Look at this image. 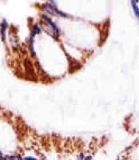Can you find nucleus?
I'll list each match as a JSON object with an SVG mask.
<instances>
[{
  "instance_id": "7ed1b4c3",
  "label": "nucleus",
  "mask_w": 139,
  "mask_h": 160,
  "mask_svg": "<svg viewBox=\"0 0 139 160\" xmlns=\"http://www.w3.org/2000/svg\"><path fill=\"white\" fill-rule=\"evenodd\" d=\"M6 26H7V22H6V20H3L2 21V30H1V34H2V39H4V38H5V28H6Z\"/></svg>"
},
{
  "instance_id": "f03ea898",
  "label": "nucleus",
  "mask_w": 139,
  "mask_h": 160,
  "mask_svg": "<svg viewBox=\"0 0 139 160\" xmlns=\"http://www.w3.org/2000/svg\"><path fill=\"white\" fill-rule=\"evenodd\" d=\"M137 2L136 1H131V5H132V8L134 10V15L135 16L137 17V19H139V8L137 5Z\"/></svg>"
},
{
  "instance_id": "6e6552de",
  "label": "nucleus",
  "mask_w": 139,
  "mask_h": 160,
  "mask_svg": "<svg viewBox=\"0 0 139 160\" xmlns=\"http://www.w3.org/2000/svg\"><path fill=\"white\" fill-rule=\"evenodd\" d=\"M83 158V155L82 154H81V155H79V158H78V160H82Z\"/></svg>"
},
{
  "instance_id": "39448f33",
  "label": "nucleus",
  "mask_w": 139,
  "mask_h": 160,
  "mask_svg": "<svg viewBox=\"0 0 139 160\" xmlns=\"http://www.w3.org/2000/svg\"><path fill=\"white\" fill-rule=\"evenodd\" d=\"M10 160H22V158L17 156H10Z\"/></svg>"
},
{
  "instance_id": "f257e3e1",
  "label": "nucleus",
  "mask_w": 139,
  "mask_h": 160,
  "mask_svg": "<svg viewBox=\"0 0 139 160\" xmlns=\"http://www.w3.org/2000/svg\"><path fill=\"white\" fill-rule=\"evenodd\" d=\"M42 8L45 10L47 12L50 13V14H52V15H59V16H67L66 14H64L63 12L58 11L56 8H54V6H51V4L49 3H46L42 5Z\"/></svg>"
},
{
  "instance_id": "20e7f679",
  "label": "nucleus",
  "mask_w": 139,
  "mask_h": 160,
  "mask_svg": "<svg viewBox=\"0 0 139 160\" xmlns=\"http://www.w3.org/2000/svg\"><path fill=\"white\" fill-rule=\"evenodd\" d=\"M40 33V28H38V26L37 25H34L33 26V35L34 34H39Z\"/></svg>"
},
{
  "instance_id": "0eeeda50",
  "label": "nucleus",
  "mask_w": 139,
  "mask_h": 160,
  "mask_svg": "<svg viewBox=\"0 0 139 160\" xmlns=\"http://www.w3.org/2000/svg\"><path fill=\"white\" fill-rule=\"evenodd\" d=\"M85 160H92V157H91V156H87V158H86Z\"/></svg>"
},
{
  "instance_id": "423d86ee",
  "label": "nucleus",
  "mask_w": 139,
  "mask_h": 160,
  "mask_svg": "<svg viewBox=\"0 0 139 160\" xmlns=\"http://www.w3.org/2000/svg\"><path fill=\"white\" fill-rule=\"evenodd\" d=\"M25 160H37L36 158H33V157H26Z\"/></svg>"
}]
</instances>
